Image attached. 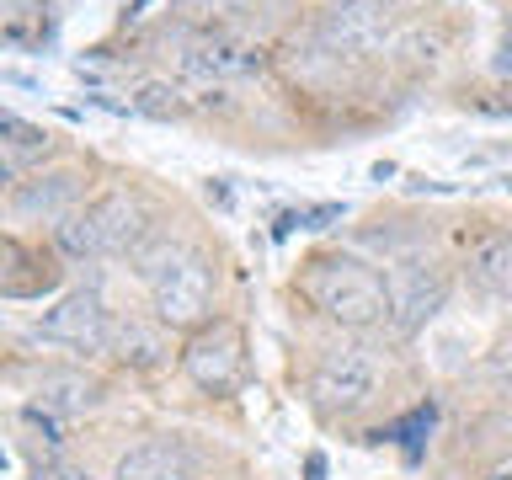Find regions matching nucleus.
<instances>
[{"mask_svg": "<svg viewBox=\"0 0 512 480\" xmlns=\"http://www.w3.org/2000/svg\"><path fill=\"white\" fill-rule=\"evenodd\" d=\"M299 299L320 310L326 320H336L342 331H374L390 326V278L379 267H368L363 256L347 251H320L299 267Z\"/></svg>", "mask_w": 512, "mask_h": 480, "instance_id": "f257e3e1", "label": "nucleus"}, {"mask_svg": "<svg viewBox=\"0 0 512 480\" xmlns=\"http://www.w3.org/2000/svg\"><path fill=\"white\" fill-rule=\"evenodd\" d=\"M134 267H139V278L150 283L155 320H166L171 331H198L214 320V267H208L192 246L150 235L134 251Z\"/></svg>", "mask_w": 512, "mask_h": 480, "instance_id": "f03ea898", "label": "nucleus"}, {"mask_svg": "<svg viewBox=\"0 0 512 480\" xmlns=\"http://www.w3.org/2000/svg\"><path fill=\"white\" fill-rule=\"evenodd\" d=\"M182 374L198 384L203 395H235L251 379V352H246V331L235 320H208L187 336L182 347Z\"/></svg>", "mask_w": 512, "mask_h": 480, "instance_id": "7ed1b4c3", "label": "nucleus"}, {"mask_svg": "<svg viewBox=\"0 0 512 480\" xmlns=\"http://www.w3.org/2000/svg\"><path fill=\"white\" fill-rule=\"evenodd\" d=\"M379 384V352L368 342H331L310 368V400L326 416L358 411Z\"/></svg>", "mask_w": 512, "mask_h": 480, "instance_id": "20e7f679", "label": "nucleus"}, {"mask_svg": "<svg viewBox=\"0 0 512 480\" xmlns=\"http://www.w3.org/2000/svg\"><path fill=\"white\" fill-rule=\"evenodd\" d=\"M176 64H182L187 80L198 86H219V80H246L267 70V48L240 38L230 27H198L187 32L182 48H176Z\"/></svg>", "mask_w": 512, "mask_h": 480, "instance_id": "39448f33", "label": "nucleus"}, {"mask_svg": "<svg viewBox=\"0 0 512 480\" xmlns=\"http://www.w3.org/2000/svg\"><path fill=\"white\" fill-rule=\"evenodd\" d=\"M112 315L96 288H75V294L54 299L48 310L32 320V336L38 342H54V347H70V352H107L112 342Z\"/></svg>", "mask_w": 512, "mask_h": 480, "instance_id": "423d86ee", "label": "nucleus"}, {"mask_svg": "<svg viewBox=\"0 0 512 480\" xmlns=\"http://www.w3.org/2000/svg\"><path fill=\"white\" fill-rule=\"evenodd\" d=\"M448 299V272L432 262H400L390 272V331L416 336L422 320H432Z\"/></svg>", "mask_w": 512, "mask_h": 480, "instance_id": "0eeeda50", "label": "nucleus"}, {"mask_svg": "<svg viewBox=\"0 0 512 480\" xmlns=\"http://www.w3.org/2000/svg\"><path fill=\"white\" fill-rule=\"evenodd\" d=\"M11 214L16 219H48L64 224L80 214V171H38L11 187Z\"/></svg>", "mask_w": 512, "mask_h": 480, "instance_id": "6e6552de", "label": "nucleus"}, {"mask_svg": "<svg viewBox=\"0 0 512 480\" xmlns=\"http://www.w3.org/2000/svg\"><path fill=\"white\" fill-rule=\"evenodd\" d=\"M203 459L182 438H144L118 459V480H198Z\"/></svg>", "mask_w": 512, "mask_h": 480, "instance_id": "1a4fd4ad", "label": "nucleus"}, {"mask_svg": "<svg viewBox=\"0 0 512 480\" xmlns=\"http://www.w3.org/2000/svg\"><path fill=\"white\" fill-rule=\"evenodd\" d=\"M91 224H96V240H102V256H123V251H139L150 240V214L134 192H107V198L91 203Z\"/></svg>", "mask_w": 512, "mask_h": 480, "instance_id": "9d476101", "label": "nucleus"}, {"mask_svg": "<svg viewBox=\"0 0 512 480\" xmlns=\"http://www.w3.org/2000/svg\"><path fill=\"white\" fill-rule=\"evenodd\" d=\"M464 278L486 299H512V230H486L464 256Z\"/></svg>", "mask_w": 512, "mask_h": 480, "instance_id": "9b49d317", "label": "nucleus"}, {"mask_svg": "<svg viewBox=\"0 0 512 480\" xmlns=\"http://www.w3.org/2000/svg\"><path fill=\"white\" fill-rule=\"evenodd\" d=\"M107 352L128 368H160L171 352V336H166V320H144V315H118L112 320V342Z\"/></svg>", "mask_w": 512, "mask_h": 480, "instance_id": "f8f14e48", "label": "nucleus"}, {"mask_svg": "<svg viewBox=\"0 0 512 480\" xmlns=\"http://www.w3.org/2000/svg\"><path fill=\"white\" fill-rule=\"evenodd\" d=\"M48 155H54V134H48L43 123H27V118H16V112L0 118V160H6L11 187L27 166H43Z\"/></svg>", "mask_w": 512, "mask_h": 480, "instance_id": "ddd939ff", "label": "nucleus"}, {"mask_svg": "<svg viewBox=\"0 0 512 480\" xmlns=\"http://www.w3.org/2000/svg\"><path fill=\"white\" fill-rule=\"evenodd\" d=\"M326 38L336 48H374L384 38V11L374 6V0H342V6L326 11Z\"/></svg>", "mask_w": 512, "mask_h": 480, "instance_id": "4468645a", "label": "nucleus"}, {"mask_svg": "<svg viewBox=\"0 0 512 480\" xmlns=\"http://www.w3.org/2000/svg\"><path fill=\"white\" fill-rule=\"evenodd\" d=\"M96 400H102V384L86 374H43V384H38V406L54 416H80Z\"/></svg>", "mask_w": 512, "mask_h": 480, "instance_id": "2eb2a0df", "label": "nucleus"}, {"mask_svg": "<svg viewBox=\"0 0 512 480\" xmlns=\"http://www.w3.org/2000/svg\"><path fill=\"white\" fill-rule=\"evenodd\" d=\"M54 240H59V256H70V262H96V256H102L91 208H80V214H70L64 224H54Z\"/></svg>", "mask_w": 512, "mask_h": 480, "instance_id": "dca6fc26", "label": "nucleus"}, {"mask_svg": "<svg viewBox=\"0 0 512 480\" xmlns=\"http://www.w3.org/2000/svg\"><path fill=\"white\" fill-rule=\"evenodd\" d=\"M128 107L144 112V118H171V112H182L187 102H182V91H176V86H166V80H144V86L128 96Z\"/></svg>", "mask_w": 512, "mask_h": 480, "instance_id": "f3484780", "label": "nucleus"}, {"mask_svg": "<svg viewBox=\"0 0 512 480\" xmlns=\"http://www.w3.org/2000/svg\"><path fill=\"white\" fill-rule=\"evenodd\" d=\"M27 480H75L70 470H64V464H32V475Z\"/></svg>", "mask_w": 512, "mask_h": 480, "instance_id": "a211bd4d", "label": "nucleus"}, {"mask_svg": "<svg viewBox=\"0 0 512 480\" xmlns=\"http://www.w3.org/2000/svg\"><path fill=\"white\" fill-rule=\"evenodd\" d=\"M496 70H502V75H512V27L502 32V43H496Z\"/></svg>", "mask_w": 512, "mask_h": 480, "instance_id": "6ab92c4d", "label": "nucleus"}, {"mask_svg": "<svg viewBox=\"0 0 512 480\" xmlns=\"http://www.w3.org/2000/svg\"><path fill=\"white\" fill-rule=\"evenodd\" d=\"M486 480H512V459H502V464H496V470H491Z\"/></svg>", "mask_w": 512, "mask_h": 480, "instance_id": "aec40b11", "label": "nucleus"}, {"mask_svg": "<svg viewBox=\"0 0 512 480\" xmlns=\"http://www.w3.org/2000/svg\"><path fill=\"white\" fill-rule=\"evenodd\" d=\"M320 475H326V459L315 454V459H310V480H320Z\"/></svg>", "mask_w": 512, "mask_h": 480, "instance_id": "412c9836", "label": "nucleus"}]
</instances>
